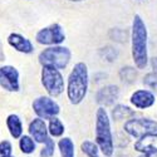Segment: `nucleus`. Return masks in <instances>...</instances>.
<instances>
[{
	"label": "nucleus",
	"mask_w": 157,
	"mask_h": 157,
	"mask_svg": "<svg viewBox=\"0 0 157 157\" xmlns=\"http://www.w3.org/2000/svg\"><path fill=\"white\" fill-rule=\"evenodd\" d=\"M131 102L137 108H148L155 103V96L150 90H137L131 97Z\"/></svg>",
	"instance_id": "ddd939ff"
},
{
	"label": "nucleus",
	"mask_w": 157,
	"mask_h": 157,
	"mask_svg": "<svg viewBox=\"0 0 157 157\" xmlns=\"http://www.w3.org/2000/svg\"><path fill=\"white\" fill-rule=\"evenodd\" d=\"M29 132L33 136V138L38 142H44L48 138L47 126H45L44 121L40 118H35L34 121H32V123L29 126Z\"/></svg>",
	"instance_id": "4468645a"
},
{
	"label": "nucleus",
	"mask_w": 157,
	"mask_h": 157,
	"mask_svg": "<svg viewBox=\"0 0 157 157\" xmlns=\"http://www.w3.org/2000/svg\"><path fill=\"white\" fill-rule=\"evenodd\" d=\"M135 148L145 155H155L157 152V133H151L141 137L138 142H136Z\"/></svg>",
	"instance_id": "9b49d317"
},
{
	"label": "nucleus",
	"mask_w": 157,
	"mask_h": 157,
	"mask_svg": "<svg viewBox=\"0 0 157 157\" xmlns=\"http://www.w3.org/2000/svg\"><path fill=\"white\" fill-rule=\"evenodd\" d=\"M36 42L45 45H57L64 42L65 34L59 24H52L36 33Z\"/></svg>",
	"instance_id": "0eeeda50"
},
{
	"label": "nucleus",
	"mask_w": 157,
	"mask_h": 157,
	"mask_svg": "<svg viewBox=\"0 0 157 157\" xmlns=\"http://www.w3.org/2000/svg\"><path fill=\"white\" fill-rule=\"evenodd\" d=\"M120 96V89L117 86H106L101 88L97 92V102L102 106H111L113 104Z\"/></svg>",
	"instance_id": "9d476101"
},
{
	"label": "nucleus",
	"mask_w": 157,
	"mask_h": 157,
	"mask_svg": "<svg viewBox=\"0 0 157 157\" xmlns=\"http://www.w3.org/2000/svg\"><path fill=\"white\" fill-rule=\"evenodd\" d=\"M133 114H135V112L131 109L129 107H126V106H117L112 111V116H113L114 120L128 118V117H132Z\"/></svg>",
	"instance_id": "f3484780"
},
{
	"label": "nucleus",
	"mask_w": 157,
	"mask_h": 157,
	"mask_svg": "<svg viewBox=\"0 0 157 157\" xmlns=\"http://www.w3.org/2000/svg\"><path fill=\"white\" fill-rule=\"evenodd\" d=\"M82 150L84 153H87L89 157H98V148L93 142L86 141L82 143Z\"/></svg>",
	"instance_id": "412c9836"
},
{
	"label": "nucleus",
	"mask_w": 157,
	"mask_h": 157,
	"mask_svg": "<svg viewBox=\"0 0 157 157\" xmlns=\"http://www.w3.org/2000/svg\"><path fill=\"white\" fill-rule=\"evenodd\" d=\"M42 83L50 96H59L64 90V81L58 69L54 67H43L42 71Z\"/></svg>",
	"instance_id": "39448f33"
},
{
	"label": "nucleus",
	"mask_w": 157,
	"mask_h": 157,
	"mask_svg": "<svg viewBox=\"0 0 157 157\" xmlns=\"http://www.w3.org/2000/svg\"><path fill=\"white\" fill-rule=\"evenodd\" d=\"M151 156H153V155H151ZM151 156H148V155H145V156H141V157H151Z\"/></svg>",
	"instance_id": "bb28decb"
},
{
	"label": "nucleus",
	"mask_w": 157,
	"mask_h": 157,
	"mask_svg": "<svg viewBox=\"0 0 157 157\" xmlns=\"http://www.w3.org/2000/svg\"><path fill=\"white\" fill-rule=\"evenodd\" d=\"M0 86L10 92L19 90V73L11 65H4L0 68Z\"/></svg>",
	"instance_id": "1a4fd4ad"
},
{
	"label": "nucleus",
	"mask_w": 157,
	"mask_h": 157,
	"mask_svg": "<svg viewBox=\"0 0 157 157\" xmlns=\"http://www.w3.org/2000/svg\"><path fill=\"white\" fill-rule=\"evenodd\" d=\"M143 83L150 86V87H155L157 88V73H150L145 77V79H143Z\"/></svg>",
	"instance_id": "393cba45"
},
{
	"label": "nucleus",
	"mask_w": 157,
	"mask_h": 157,
	"mask_svg": "<svg viewBox=\"0 0 157 157\" xmlns=\"http://www.w3.org/2000/svg\"><path fill=\"white\" fill-rule=\"evenodd\" d=\"M120 77L123 82H127V83H132L136 81V77H137V72L135 68L132 67H124L121 69L120 72Z\"/></svg>",
	"instance_id": "a211bd4d"
},
{
	"label": "nucleus",
	"mask_w": 157,
	"mask_h": 157,
	"mask_svg": "<svg viewBox=\"0 0 157 157\" xmlns=\"http://www.w3.org/2000/svg\"><path fill=\"white\" fill-rule=\"evenodd\" d=\"M11 153V145L8 141L0 142V157H10Z\"/></svg>",
	"instance_id": "b1692460"
},
{
	"label": "nucleus",
	"mask_w": 157,
	"mask_h": 157,
	"mask_svg": "<svg viewBox=\"0 0 157 157\" xmlns=\"http://www.w3.org/2000/svg\"><path fill=\"white\" fill-rule=\"evenodd\" d=\"M59 148L63 157H74V145L69 138H63L59 142Z\"/></svg>",
	"instance_id": "dca6fc26"
},
{
	"label": "nucleus",
	"mask_w": 157,
	"mask_h": 157,
	"mask_svg": "<svg viewBox=\"0 0 157 157\" xmlns=\"http://www.w3.org/2000/svg\"><path fill=\"white\" fill-rule=\"evenodd\" d=\"M6 123H8V127H9L11 136L14 138L20 137V135L23 132V126H21V121H20L19 117L17 114H10L8 117V120H6Z\"/></svg>",
	"instance_id": "2eb2a0df"
},
{
	"label": "nucleus",
	"mask_w": 157,
	"mask_h": 157,
	"mask_svg": "<svg viewBox=\"0 0 157 157\" xmlns=\"http://www.w3.org/2000/svg\"><path fill=\"white\" fill-rule=\"evenodd\" d=\"M20 148H21V151L24 153H32L34 151V148H35L34 141L30 137H28V136L21 137V140H20Z\"/></svg>",
	"instance_id": "aec40b11"
},
{
	"label": "nucleus",
	"mask_w": 157,
	"mask_h": 157,
	"mask_svg": "<svg viewBox=\"0 0 157 157\" xmlns=\"http://www.w3.org/2000/svg\"><path fill=\"white\" fill-rule=\"evenodd\" d=\"M101 54H102L103 58H106L108 62H113V60H116L117 56H118L117 50H114V49L111 48V47H106V48L101 49Z\"/></svg>",
	"instance_id": "5701e85b"
},
{
	"label": "nucleus",
	"mask_w": 157,
	"mask_h": 157,
	"mask_svg": "<svg viewBox=\"0 0 157 157\" xmlns=\"http://www.w3.org/2000/svg\"><path fill=\"white\" fill-rule=\"evenodd\" d=\"M88 88V71L84 63H77L68 78V97L73 104L83 101Z\"/></svg>",
	"instance_id": "f03ea898"
},
{
	"label": "nucleus",
	"mask_w": 157,
	"mask_h": 157,
	"mask_svg": "<svg viewBox=\"0 0 157 157\" xmlns=\"http://www.w3.org/2000/svg\"><path fill=\"white\" fill-rule=\"evenodd\" d=\"M49 132L52 136H60L64 132V127L58 118H52L49 123Z\"/></svg>",
	"instance_id": "6ab92c4d"
},
{
	"label": "nucleus",
	"mask_w": 157,
	"mask_h": 157,
	"mask_svg": "<svg viewBox=\"0 0 157 157\" xmlns=\"http://www.w3.org/2000/svg\"><path fill=\"white\" fill-rule=\"evenodd\" d=\"M132 57L137 68H146L147 56V29L140 15H135L132 23Z\"/></svg>",
	"instance_id": "f257e3e1"
},
{
	"label": "nucleus",
	"mask_w": 157,
	"mask_h": 157,
	"mask_svg": "<svg viewBox=\"0 0 157 157\" xmlns=\"http://www.w3.org/2000/svg\"><path fill=\"white\" fill-rule=\"evenodd\" d=\"M34 112L45 120L54 118V116L59 113V106L49 97H39L33 103Z\"/></svg>",
	"instance_id": "6e6552de"
},
{
	"label": "nucleus",
	"mask_w": 157,
	"mask_h": 157,
	"mask_svg": "<svg viewBox=\"0 0 157 157\" xmlns=\"http://www.w3.org/2000/svg\"><path fill=\"white\" fill-rule=\"evenodd\" d=\"M96 140H97V143L99 145L102 152L106 156H111L113 152V142H112L108 114L103 108H99L97 111Z\"/></svg>",
	"instance_id": "7ed1b4c3"
},
{
	"label": "nucleus",
	"mask_w": 157,
	"mask_h": 157,
	"mask_svg": "<svg viewBox=\"0 0 157 157\" xmlns=\"http://www.w3.org/2000/svg\"><path fill=\"white\" fill-rule=\"evenodd\" d=\"M44 143H45V146L43 147L42 153H40L42 157H52V156H53V153H54V142L48 137L44 141Z\"/></svg>",
	"instance_id": "4be33fe9"
},
{
	"label": "nucleus",
	"mask_w": 157,
	"mask_h": 157,
	"mask_svg": "<svg viewBox=\"0 0 157 157\" xmlns=\"http://www.w3.org/2000/svg\"><path fill=\"white\" fill-rule=\"evenodd\" d=\"M126 132H128L133 137H143L151 133H156L157 131V122L140 118V120H131L124 124Z\"/></svg>",
	"instance_id": "423d86ee"
},
{
	"label": "nucleus",
	"mask_w": 157,
	"mask_h": 157,
	"mask_svg": "<svg viewBox=\"0 0 157 157\" xmlns=\"http://www.w3.org/2000/svg\"><path fill=\"white\" fill-rule=\"evenodd\" d=\"M71 50L65 47H49L39 54V63L43 67H54L56 69H64L71 60Z\"/></svg>",
	"instance_id": "20e7f679"
},
{
	"label": "nucleus",
	"mask_w": 157,
	"mask_h": 157,
	"mask_svg": "<svg viewBox=\"0 0 157 157\" xmlns=\"http://www.w3.org/2000/svg\"><path fill=\"white\" fill-rule=\"evenodd\" d=\"M69 2H83V0H69Z\"/></svg>",
	"instance_id": "a878e982"
},
{
	"label": "nucleus",
	"mask_w": 157,
	"mask_h": 157,
	"mask_svg": "<svg viewBox=\"0 0 157 157\" xmlns=\"http://www.w3.org/2000/svg\"><path fill=\"white\" fill-rule=\"evenodd\" d=\"M8 43L14 48L17 49L18 52H20V53H32V52L34 50V47L32 44V42L29 40V39H27L25 36L18 34V33H13L9 35L8 38Z\"/></svg>",
	"instance_id": "f8f14e48"
}]
</instances>
